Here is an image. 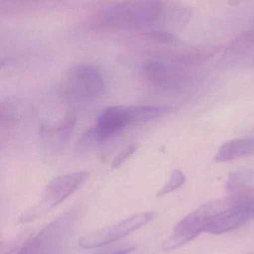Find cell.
I'll use <instances>...</instances> for the list:
<instances>
[{
	"label": "cell",
	"instance_id": "6da1fadb",
	"mask_svg": "<svg viewBox=\"0 0 254 254\" xmlns=\"http://www.w3.org/2000/svg\"><path fill=\"white\" fill-rule=\"evenodd\" d=\"M164 10L163 0H125L98 12L89 26L98 31L137 29L156 23Z\"/></svg>",
	"mask_w": 254,
	"mask_h": 254
},
{
	"label": "cell",
	"instance_id": "7a4b0ae2",
	"mask_svg": "<svg viewBox=\"0 0 254 254\" xmlns=\"http://www.w3.org/2000/svg\"><path fill=\"white\" fill-rule=\"evenodd\" d=\"M105 88L104 77L96 67L79 64L69 68L63 76L60 95L69 102H89L99 97Z\"/></svg>",
	"mask_w": 254,
	"mask_h": 254
},
{
	"label": "cell",
	"instance_id": "3957f363",
	"mask_svg": "<svg viewBox=\"0 0 254 254\" xmlns=\"http://www.w3.org/2000/svg\"><path fill=\"white\" fill-rule=\"evenodd\" d=\"M87 171L73 172L57 176L45 190L41 201L21 218V222H28L57 207L74 193L89 177Z\"/></svg>",
	"mask_w": 254,
	"mask_h": 254
},
{
	"label": "cell",
	"instance_id": "277c9868",
	"mask_svg": "<svg viewBox=\"0 0 254 254\" xmlns=\"http://www.w3.org/2000/svg\"><path fill=\"white\" fill-rule=\"evenodd\" d=\"M79 214L78 208L67 210L27 242L18 254H53L70 234Z\"/></svg>",
	"mask_w": 254,
	"mask_h": 254
},
{
	"label": "cell",
	"instance_id": "5b68a950",
	"mask_svg": "<svg viewBox=\"0 0 254 254\" xmlns=\"http://www.w3.org/2000/svg\"><path fill=\"white\" fill-rule=\"evenodd\" d=\"M171 55L155 57L147 60L141 67L143 78L152 86L161 89H170L182 86L190 74Z\"/></svg>",
	"mask_w": 254,
	"mask_h": 254
},
{
	"label": "cell",
	"instance_id": "8992f818",
	"mask_svg": "<svg viewBox=\"0 0 254 254\" xmlns=\"http://www.w3.org/2000/svg\"><path fill=\"white\" fill-rule=\"evenodd\" d=\"M153 217L151 212L137 213L111 226L84 236L79 240V246L84 249H93L107 246L143 228Z\"/></svg>",
	"mask_w": 254,
	"mask_h": 254
},
{
	"label": "cell",
	"instance_id": "52a82bcc",
	"mask_svg": "<svg viewBox=\"0 0 254 254\" xmlns=\"http://www.w3.org/2000/svg\"><path fill=\"white\" fill-rule=\"evenodd\" d=\"M128 126H131L129 106H113L101 112L92 127L101 142L114 137Z\"/></svg>",
	"mask_w": 254,
	"mask_h": 254
},
{
	"label": "cell",
	"instance_id": "ba28073f",
	"mask_svg": "<svg viewBox=\"0 0 254 254\" xmlns=\"http://www.w3.org/2000/svg\"><path fill=\"white\" fill-rule=\"evenodd\" d=\"M222 63L231 66L254 65V24L229 43Z\"/></svg>",
	"mask_w": 254,
	"mask_h": 254
},
{
	"label": "cell",
	"instance_id": "9c48e42d",
	"mask_svg": "<svg viewBox=\"0 0 254 254\" xmlns=\"http://www.w3.org/2000/svg\"><path fill=\"white\" fill-rule=\"evenodd\" d=\"M254 154V138L234 139L222 145L215 156L217 162H226Z\"/></svg>",
	"mask_w": 254,
	"mask_h": 254
},
{
	"label": "cell",
	"instance_id": "30bf717a",
	"mask_svg": "<svg viewBox=\"0 0 254 254\" xmlns=\"http://www.w3.org/2000/svg\"><path fill=\"white\" fill-rule=\"evenodd\" d=\"M76 124V113L70 110L56 125L43 128V134L51 144L61 146L70 137Z\"/></svg>",
	"mask_w": 254,
	"mask_h": 254
},
{
	"label": "cell",
	"instance_id": "8fae6325",
	"mask_svg": "<svg viewBox=\"0 0 254 254\" xmlns=\"http://www.w3.org/2000/svg\"><path fill=\"white\" fill-rule=\"evenodd\" d=\"M23 106L16 99H6L1 104L0 123L1 134L11 132L22 121Z\"/></svg>",
	"mask_w": 254,
	"mask_h": 254
},
{
	"label": "cell",
	"instance_id": "7c38bea8",
	"mask_svg": "<svg viewBox=\"0 0 254 254\" xmlns=\"http://www.w3.org/2000/svg\"><path fill=\"white\" fill-rule=\"evenodd\" d=\"M167 112V107L158 106H129L131 126L156 120Z\"/></svg>",
	"mask_w": 254,
	"mask_h": 254
},
{
	"label": "cell",
	"instance_id": "4fadbf2b",
	"mask_svg": "<svg viewBox=\"0 0 254 254\" xmlns=\"http://www.w3.org/2000/svg\"><path fill=\"white\" fill-rule=\"evenodd\" d=\"M254 181V172L247 168H241L233 172L227 182V190L231 193L249 188Z\"/></svg>",
	"mask_w": 254,
	"mask_h": 254
},
{
	"label": "cell",
	"instance_id": "5bb4252c",
	"mask_svg": "<svg viewBox=\"0 0 254 254\" xmlns=\"http://www.w3.org/2000/svg\"><path fill=\"white\" fill-rule=\"evenodd\" d=\"M142 35L148 40L159 44H174L178 42V39L174 34L165 30H151L143 32Z\"/></svg>",
	"mask_w": 254,
	"mask_h": 254
},
{
	"label": "cell",
	"instance_id": "9a60e30c",
	"mask_svg": "<svg viewBox=\"0 0 254 254\" xmlns=\"http://www.w3.org/2000/svg\"><path fill=\"white\" fill-rule=\"evenodd\" d=\"M185 182V176L180 170H176L171 173L168 182L158 192V197H163L178 189Z\"/></svg>",
	"mask_w": 254,
	"mask_h": 254
},
{
	"label": "cell",
	"instance_id": "2e32d148",
	"mask_svg": "<svg viewBox=\"0 0 254 254\" xmlns=\"http://www.w3.org/2000/svg\"><path fill=\"white\" fill-rule=\"evenodd\" d=\"M137 149L136 145L131 144L121 150L112 161L111 168L116 169L122 165L137 151Z\"/></svg>",
	"mask_w": 254,
	"mask_h": 254
},
{
	"label": "cell",
	"instance_id": "e0dca14e",
	"mask_svg": "<svg viewBox=\"0 0 254 254\" xmlns=\"http://www.w3.org/2000/svg\"><path fill=\"white\" fill-rule=\"evenodd\" d=\"M134 250H135V247H134V246H130V247L125 248V249L116 251V252L109 254H129Z\"/></svg>",
	"mask_w": 254,
	"mask_h": 254
},
{
	"label": "cell",
	"instance_id": "ac0fdd59",
	"mask_svg": "<svg viewBox=\"0 0 254 254\" xmlns=\"http://www.w3.org/2000/svg\"></svg>",
	"mask_w": 254,
	"mask_h": 254
}]
</instances>
